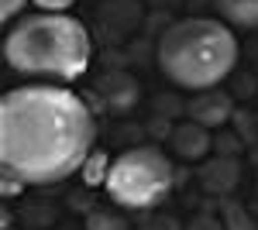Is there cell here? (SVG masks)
<instances>
[{
    "mask_svg": "<svg viewBox=\"0 0 258 230\" xmlns=\"http://www.w3.org/2000/svg\"><path fill=\"white\" fill-rule=\"evenodd\" d=\"M97 148V114L59 83L7 90L0 103V158L24 186H59Z\"/></svg>",
    "mask_w": 258,
    "mask_h": 230,
    "instance_id": "6da1fadb",
    "label": "cell"
},
{
    "mask_svg": "<svg viewBox=\"0 0 258 230\" xmlns=\"http://www.w3.org/2000/svg\"><path fill=\"white\" fill-rule=\"evenodd\" d=\"M90 31L80 18L66 14H21L4 35V62L28 79L76 83L90 69Z\"/></svg>",
    "mask_w": 258,
    "mask_h": 230,
    "instance_id": "7a4b0ae2",
    "label": "cell"
},
{
    "mask_svg": "<svg viewBox=\"0 0 258 230\" xmlns=\"http://www.w3.org/2000/svg\"><path fill=\"white\" fill-rule=\"evenodd\" d=\"M162 76L179 90H217L238 65V35L214 18H186L162 31L155 48Z\"/></svg>",
    "mask_w": 258,
    "mask_h": 230,
    "instance_id": "3957f363",
    "label": "cell"
},
{
    "mask_svg": "<svg viewBox=\"0 0 258 230\" xmlns=\"http://www.w3.org/2000/svg\"><path fill=\"white\" fill-rule=\"evenodd\" d=\"M176 186V165L159 144H138L127 148L110 162V172L103 189L120 210L145 213L155 210Z\"/></svg>",
    "mask_w": 258,
    "mask_h": 230,
    "instance_id": "277c9868",
    "label": "cell"
},
{
    "mask_svg": "<svg viewBox=\"0 0 258 230\" xmlns=\"http://www.w3.org/2000/svg\"><path fill=\"white\" fill-rule=\"evenodd\" d=\"M97 96L103 100V107H107L110 114H127V110H135V107H138L141 86H138V79L131 76V72H124V69H114V72L100 76V83H97Z\"/></svg>",
    "mask_w": 258,
    "mask_h": 230,
    "instance_id": "5b68a950",
    "label": "cell"
},
{
    "mask_svg": "<svg viewBox=\"0 0 258 230\" xmlns=\"http://www.w3.org/2000/svg\"><path fill=\"white\" fill-rule=\"evenodd\" d=\"M186 114L189 120L203 124L207 131H220L234 117V100L224 90H203V93H193V100L186 103Z\"/></svg>",
    "mask_w": 258,
    "mask_h": 230,
    "instance_id": "8992f818",
    "label": "cell"
},
{
    "mask_svg": "<svg viewBox=\"0 0 258 230\" xmlns=\"http://www.w3.org/2000/svg\"><path fill=\"white\" fill-rule=\"evenodd\" d=\"M169 144H172V155L182 158V162H203L210 148H214V137L210 131L197 124V120H182L169 131Z\"/></svg>",
    "mask_w": 258,
    "mask_h": 230,
    "instance_id": "52a82bcc",
    "label": "cell"
},
{
    "mask_svg": "<svg viewBox=\"0 0 258 230\" xmlns=\"http://www.w3.org/2000/svg\"><path fill=\"white\" fill-rule=\"evenodd\" d=\"M200 186L214 196H231L241 182V162L238 158H227V155H214L210 162L200 165Z\"/></svg>",
    "mask_w": 258,
    "mask_h": 230,
    "instance_id": "ba28073f",
    "label": "cell"
},
{
    "mask_svg": "<svg viewBox=\"0 0 258 230\" xmlns=\"http://www.w3.org/2000/svg\"><path fill=\"white\" fill-rule=\"evenodd\" d=\"M214 7L220 21L231 28H244V31L258 28V0H214Z\"/></svg>",
    "mask_w": 258,
    "mask_h": 230,
    "instance_id": "9c48e42d",
    "label": "cell"
},
{
    "mask_svg": "<svg viewBox=\"0 0 258 230\" xmlns=\"http://www.w3.org/2000/svg\"><path fill=\"white\" fill-rule=\"evenodd\" d=\"M220 220H224L227 230H258V223H255V216L248 213V206L238 203V199H231V196L220 199Z\"/></svg>",
    "mask_w": 258,
    "mask_h": 230,
    "instance_id": "30bf717a",
    "label": "cell"
},
{
    "mask_svg": "<svg viewBox=\"0 0 258 230\" xmlns=\"http://www.w3.org/2000/svg\"><path fill=\"white\" fill-rule=\"evenodd\" d=\"M83 227L86 230H131V223L117 210H100V206H93V210L86 213Z\"/></svg>",
    "mask_w": 258,
    "mask_h": 230,
    "instance_id": "8fae6325",
    "label": "cell"
},
{
    "mask_svg": "<svg viewBox=\"0 0 258 230\" xmlns=\"http://www.w3.org/2000/svg\"><path fill=\"white\" fill-rule=\"evenodd\" d=\"M107 172H110V158L100 151V148H93V155L86 158V165H83V182L86 186H103L107 182Z\"/></svg>",
    "mask_w": 258,
    "mask_h": 230,
    "instance_id": "7c38bea8",
    "label": "cell"
},
{
    "mask_svg": "<svg viewBox=\"0 0 258 230\" xmlns=\"http://www.w3.org/2000/svg\"><path fill=\"white\" fill-rule=\"evenodd\" d=\"M135 230H186L172 213H148Z\"/></svg>",
    "mask_w": 258,
    "mask_h": 230,
    "instance_id": "4fadbf2b",
    "label": "cell"
},
{
    "mask_svg": "<svg viewBox=\"0 0 258 230\" xmlns=\"http://www.w3.org/2000/svg\"><path fill=\"white\" fill-rule=\"evenodd\" d=\"M186 230H227L224 227V220H220V213H210V210H200L189 216V223Z\"/></svg>",
    "mask_w": 258,
    "mask_h": 230,
    "instance_id": "5bb4252c",
    "label": "cell"
},
{
    "mask_svg": "<svg viewBox=\"0 0 258 230\" xmlns=\"http://www.w3.org/2000/svg\"><path fill=\"white\" fill-rule=\"evenodd\" d=\"M241 148H244V144H241V137H238V134H217V137H214V151H217V155L238 158Z\"/></svg>",
    "mask_w": 258,
    "mask_h": 230,
    "instance_id": "9a60e30c",
    "label": "cell"
},
{
    "mask_svg": "<svg viewBox=\"0 0 258 230\" xmlns=\"http://www.w3.org/2000/svg\"><path fill=\"white\" fill-rule=\"evenodd\" d=\"M0 189H4V199H14V196L24 192V182H21L14 172H7V169H4V172H0Z\"/></svg>",
    "mask_w": 258,
    "mask_h": 230,
    "instance_id": "2e32d148",
    "label": "cell"
},
{
    "mask_svg": "<svg viewBox=\"0 0 258 230\" xmlns=\"http://www.w3.org/2000/svg\"><path fill=\"white\" fill-rule=\"evenodd\" d=\"M31 4H35L38 11H48V14H66L76 0H31Z\"/></svg>",
    "mask_w": 258,
    "mask_h": 230,
    "instance_id": "e0dca14e",
    "label": "cell"
},
{
    "mask_svg": "<svg viewBox=\"0 0 258 230\" xmlns=\"http://www.w3.org/2000/svg\"><path fill=\"white\" fill-rule=\"evenodd\" d=\"M21 7H28V0H0V18L11 24L21 14Z\"/></svg>",
    "mask_w": 258,
    "mask_h": 230,
    "instance_id": "ac0fdd59",
    "label": "cell"
},
{
    "mask_svg": "<svg viewBox=\"0 0 258 230\" xmlns=\"http://www.w3.org/2000/svg\"><path fill=\"white\" fill-rule=\"evenodd\" d=\"M59 230H86V227H59Z\"/></svg>",
    "mask_w": 258,
    "mask_h": 230,
    "instance_id": "d6986e66",
    "label": "cell"
},
{
    "mask_svg": "<svg viewBox=\"0 0 258 230\" xmlns=\"http://www.w3.org/2000/svg\"><path fill=\"white\" fill-rule=\"evenodd\" d=\"M255 124H258V114H255Z\"/></svg>",
    "mask_w": 258,
    "mask_h": 230,
    "instance_id": "ffe728a7",
    "label": "cell"
},
{
    "mask_svg": "<svg viewBox=\"0 0 258 230\" xmlns=\"http://www.w3.org/2000/svg\"><path fill=\"white\" fill-rule=\"evenodd\" d=\"M255 186H258V179H255Z\"/></svg>",
    "mask_w": 258,
    "mask_h": 230,
    "instance_id": "44dd1931",
    "label": "cell"
}]
</instances>
